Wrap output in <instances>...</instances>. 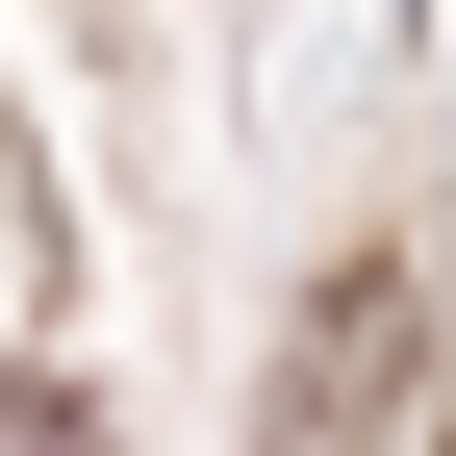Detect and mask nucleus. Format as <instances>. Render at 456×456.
<instances>
[{
	"label": "nucleus",
	"instance_id": "f257e3e1",
	"mask_svg": "<svg viewBox=\"0 0 456 456\" xmlns=\"http://www.w3.org/2000/svg\"><path fill=\"white\" fill-rule=\"evenodd\" d=\"M380 380H431V279H355L330 305V431H380Z\"/></svg>",
	"mask_w": 456,
	"mask_h": 456
},
{
	"label": "nucleus",
	"instance_id": "f03ea898",
	"mask_svg": "<svg viewBox=\"0 0 456 456\" xmlns=\"http://www.w3.org/2000/svg\"><path fill=\"white\" fill-rule=\"evenodd\" d=\"M0 456H102V406L77 380H0Z\"/></svg>",
	"mask_w": 456,
	"mask_h": 456
}]
</instances>
